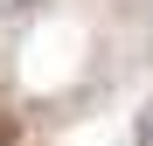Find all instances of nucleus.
Listing matches in <instances>:
<instances>
[{
	"instance_id": "1",
	"label": "nucleus",
	"mask_w": 153,
	"mask_h": 146,
	"mask_svg": "<svg viewBox=\"0 0 153 146\" xmlns=\"http://www.w3.org/2000/svg\"><path fill=\"white\" fill-rule=\"evenodd\" d=\"M139 146H153V104L139 111Z\"/></svg>"
},
{
	"instance_id": "2",
	"label": "nucleus",
	"mask_w": 153,
	"mask_h": 146,
	"mask_svg": "<svg viewBox=\"0 0 153 146\" xmlns=\"http://www.w3.org/2000/svg\"><path fill=\"white\" fill-rule=\"evenodd\" d=\"M0 7H35V0H0Z\"/></svg>"
}]
</instances>
